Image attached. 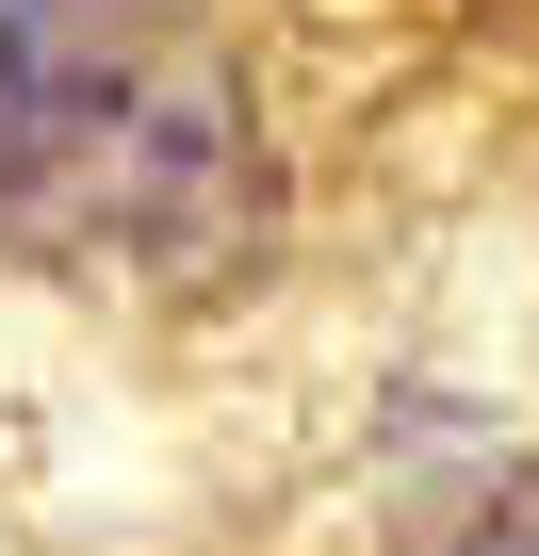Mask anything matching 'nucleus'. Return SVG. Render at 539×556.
Instances as JSON below:
<instances>
[{"mask_svg":"<svg viewBox=\"0 0 539 556\" xmlns=\"http://www.w3.org/2000/svg\"><path fill=\"white\" fill-rule=\"evenodd\" d=\"M261 245V131L180 0H0V262L229 278Z\"/></svg>","mask_w":539,"mask_h":556,"instance_id":"f257e3e1","label":"nucleus"},{"mask_svg":"<svg viewBox=\"0 0 539 556\" xmlns=\"http://www.w3.org/2000/svg\"><path fill=\"white\" fill-rule=\"evenodd\" d=\"M458 556H539V475H523V491H490V507L458 523Z\"/></svg>","mask_w":539,"mask_h":556,"instance_id":"f03ea898","label":"nucleus"}]
</instances>
